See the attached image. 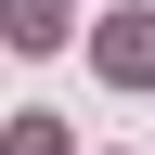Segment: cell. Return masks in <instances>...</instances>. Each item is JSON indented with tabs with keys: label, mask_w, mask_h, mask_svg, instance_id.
I'll use <instances>...</instances> for the list:
<instances>
[{
	"label": "cell",
	"mask_w": 155,
	"mask_h": 155,
	"mask_svg": "<svg viewBox=\"0 0 155 155\" xmlns=\"http://www.w3.org/2000/svg\"><path fill=\"white\" fill-rule=\"evenodd\" d=\"M13 155H65V129H52V116H26V129H13Z\"/></svg>",
	"instance_id": "cell-3"
},
{
	"label": "cell",
	"mask_w": 155,
	"mask_h": 155,
	"mask_svg": "<svg viewBox=\"0 0 155 155\" xmlns=\"http://www.w3.org/2000/svg\"><path fill=\"white\" fill-rule=\"evenodd\" d=\"M0 39H13V52H52V39H65V0H0Z\"/></svg>",
	"instance_id": "cell-2"
},
{
	"label": "cell",
	"mask_w": 155,
	"mask_h": 155,
	"mask_svg": "<svg viewBox=\"0 0 155 155\" xmlns=\"http://www.w3.org/2000/svg\"><path fill=\"white\" fill-rule=\"evenodd\" d=\"M104 78H155V13H116L104 26Z\"/></svg>",
	"instance_id": "cell-1"
}]
</instances>
